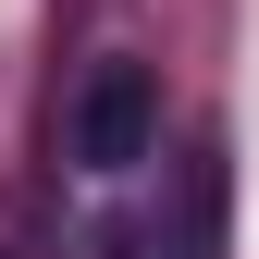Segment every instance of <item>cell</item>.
I'll return each instance as SVG.
<instances>
[{
    "instance_id": "6da1fadb",
    "label": "cell",
    "mask_w": 259,
    "mask_h": 259,
    "mask_svg": "<svg viewBox=\"0 0 259 259\" xmlns=\"http://www.w3.org/2000/svg\"><path fill=\"white\" fill-rule=\"evenodd\" d=\"M62 160L74 173H136V160H160V74L148 62H87V87L62 99Z\"/></svg>"
},
{
    "instance_id": "7a4b0ae2",
    "label": "cell",
    "mask_w": 259,
    "mask_h": 259,
    "mask_svg": "<svg viewBox=\"0 0 259 259\" xmlns=\"http://www.w3.org/2000/svg\"><path fill=\"white\" fill-rule=\"evenodd\" d=\"M148 259H222V148H198L173 173V222L148 235Z\"/></svg>"
}]
</instances>
